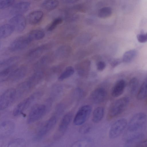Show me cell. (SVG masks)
Segmentation results:
<instances>
[{"instance_id": "obj_18", "label": "cell", "mask_w": 147, "mask_h": 147, "mask_svg": "<svg viewBox=\"0 0 147 147\" xmlns=\"http://www.w3.org/2000/svg\"><path fill=\"white\" fill-rule=\"evenodd\" d=\"M44 76L43 71H36L26 81L31 89L36 86L42 80Z\"/></svg>"}, {"instance_id": "obj_14", "label": "cell", "mask_w": 147, "mask_h": 147, "mask_svg": "<svg viewBox=\"0 0 147 147\" xmlns=\"http://www.w3.org/2000/svg\"><path fill=\"white\" fill-rule=\"evenodd\" d=\"M30 5V3L28 1L18 2L12 7L10 11V13L11 15L14 16L22 15L28 10Z\"/></svg>"}, {"instance_id": "obj_15", "label": "cell", "mask_w": 147, "mask_h": 147, "mask_svg": "<svg viewBox=\"0 0 147 147\" xmlns=\"http://www.w3.org/2000/svg\"><path fill=\"white\" fill-rule=\"evenodd\" d=\"M27 72V68L25 66H22L16 68L12 73L9 80L11 82H18L24 78Z\"/></svg>"}, {"instance_id": "obj_13", "label": "cell", "mask_w": 147, "mask_h": 147, "mask_svg": "<svg viewBox=\"0 0 147 147\" xmlns=\"http://www.w3.org/2000/svg\"><path fill=\"white\" fill-rule=\"evenodd\" d=\"M15 129V125L13 121H3L0 125V136L1 138L7 137L13 132Z\"/></svg>"}, {"instance_id": "obj_1", "label": "cell", "mask_w": 147, "mask_h": 147, "mask_svg": "<svg viewBox=\"0 0 147 147\" xmlns=\"http://www.w3.org/2000/svg\"><path fill=\"white\" fill-rule=\"evenodd\" d=\"M147 122L146 115L140 112L134 114L128 122L126 129L127 133L143 131Z\"/></svg>"}, {"instance_id": "obj_27", "label": "cell", "mask_w": 147, "mask_h": 147, "mask_svg": "<svg viewBox=\"0 0 147 147\" xmlns=\"http://www.w3.org/2000/svg\"><path fill=\"white\" fill-rule=\"evenodd\" d=\"M104 113V108L102 107H98L94 111L92 117V121L95 123L99 122L102 119Z\"/></svg>"}, {"instance_id": "obj_28", "label": "cell", "mask_w": 147, "mask_h": 147, "mask_svg": "<svg viewBox=\"0 0 147 147\" xmlns=\"http://www.w3.org/2000/svg\"><path fill=\"white\" fill-rule=\"evenodd\" d=\"M92 144V141L91 138H85L76 141L71 147H91Z\"/></svg>"}, {"instance_id": "obj_44", "label": "cell", "mask_w": 147, "mask_h": 147, "mask_svg": "<svg viewBox=\"0 0 147 147\" xmlns=\"http://www.w3.org/2000/svg\"><path fill=\"white\" fill-rule=\"evenodd\" d=\"M146 103H147V99H146Z\"/></svg>"}, {"instance_id": "obj_20", "label": "cell", "mask_w": 147, "mask_h": 147, "mask_svg": "<svg viewBox=\"0 0 147 147\" xmlns=\"http://www.w3.org/2000/svg\"><path fill=\"white\" fill-rule=\"evenodd\" d=\"M51 59L48 55L43 56L40 58L35 64L34 69L35 71H43L51 63Z\"/></svg>"}, {"instance_id": "obj_3", "label": "cell", "mask_w": 147, "mask_h": 147, "mask_svg": "<svg viewBox=\"0 0 147 147\" xmlns=\"http://www.w3.org/2000/svg\"><path fill=\"white\" fill-rule=\"evenodd\" d=\"M128 121L125 118L119 119L111 126L109 133V137L114 139L119 137L126 130Z\"/></svg>"}, {"instance_id": "obj_24", "label": "cell", "mask_w": 147, "mask_h": 147, "mask_svg": "<svg viewBox=\"0 0 147 147\" xmlns=\"http://www.w3.org/2000/svg\"><path fill=\"white\" fill-rule=\"evenodd\" d=\"M27 81L19 84L16 90V98L21 97L31 89Z\"/></svg>"}, {"instance_id": "obj_16", "label": "cell", "mask_w": 147, "mask_h": 147, "mask_svg": "<svg viewBox=\"0 0 147 147\" xmlns=\"http://www.w3.org/2000/svg\"><path fill=\"white\" fill-rule=\"evenodd\" d=\"M49 47L47 44L43 45L30 50L27 55V58L29 60L35 59L40 56Z\"/></svg>"}, {"instance_id": "obj_32", "label": "cell", "mask_w": 147, "mask_h": 147, "mask_svg": "<svg viewBox=\"0 0 147 147\" xmlns=\"http://www.w3.org/2000/svg\"><path fill=\"white\" fill-rule=\"evenodd\" d=\"M139 85V81L136 77L132 78L130 80L128 85L130 92L132 94H135L137 91Z\"/></svg>"}, {"instance_id": "obj_34", "label": "cell", "mask_w": 147, "mask_h": 147, "mask_svg": "<svg viewBox=\"0 0 147 147\" xmlns=\"http://www.w3.org/2000/svg\"><path fill=\"white\" fill-rule=\"evenodd\" d=\"M26 142L22 138L16 139L8 144L7 147H26Z\"/></svg>"}, {"instance_id": "obj_39", "label": "cell", "mask_w": 147, "mask_h": 147, "mask_svg": "<svg viewBox=\"0 0 147 147\" xmlns=\"http://www.w3.org/2000/svg\"><path fill=\"white\" fill-rule=\"evenodd\" d=\"M138 41L141 43H144L147 42V32H141L138 34L137 36Z\"/></svg>"}, {"instance_id": "obj_41", "label": "cell", "mask_w": 147, "mask_h": 147, "mask_svg": "<svg viewBox=\"0 0 147 147\" xmlns=\"http://www.w3.org/2000/svg\"><path fill=\"white\" fill-rule=\"evenodd\" d=\"M58 67L57 66L53 67L51 68L48 72V78H50L54 76L58 72Z\"/></svg>"}, {"instance_id": "obj_2", "label": "cell", "mask_w": 147, "mask_h": 147, "mask_svg": "<svg viewBox=\"0 0 147 147\" xmlns=\"http://www.w3.org/2000/svg\"><path fill=\"white\" fill-rule=\"evenodd\" d=\"M129 101V98L128 97L121 98L115 101L110 108L109 117L112 118L122 113L128 105Z\"/></svg>"}, {"instance_id": "obj_8", "label": "cell", "mask_w": 147, "mask_h": 147, "mask_svg": "<svg viewBox=\"0 0 147 147\" xmlns=\"http://www.w3.org/2000/svg\"><path fill=\"white\" fill-rule=\"evenodd\" d=\"M91 111V107L89 105H85L81 107L74 117V124L76 126L83 125L88 119Z\"/></svg>"}, {"instance_id": "obj_6", "label": "cell", "mask_w": 147, "mask_h": 147, "mask_svg": "<svg viewBox=\"0 0 147 147\" xmlns=\"http://www.w3.org/2000/svg\"><path fill=\"white\" fill-rule=\"evenodd\" d=\"M47 112L45 105L38 104L34 106L28 114L27 119V123L31 124L38 121Z\"/></svg>"}, {"instance_id": "obj_33", "label": "cell", "mask_w": 147, "mask_h": 147, "mask_svg": "<svg viewBox=\"0 0 147 147\" xmlns=\"http://www.w3.org/2000/svg\"><path fill=\"white\" fill-rule=\"evenodd\" d=\"M74 69L72 67H67L60 75L58 80L62 81L69 78L74 74Z\"/></svg>"}, {"instance_id": "obj_10", "label": "cell", "mask_w": 147, "mask_h": 147, "mask_svg": "<svg viewBox=\"0 0 147 147\" xmlns=\"http://www.w3.org/2000/svg\"><path fill=\"white\" fill-rule=\"evenodd\" d=\"M31 42L28 36L19 37L11 43L9 47V50L11 52L22 50L26 48Z\"/></svg>"}, {"instance_id": "obj_4", "label": "cell", "mask_w": 147, "mask_h": 147, "mask_svg": "<svg viewBox=\"0 0 147 147\" xmlns=\"http://www.w3.org/2000/svg\"><path fill=\"white\" fill-rule=\"evenodd\" d=\"M57 117L54 114L39 129L33 138L34 140L39 141L44 138L56 125Z\"/></svg>"}, {"instance_id": "obj_21", "label": "cell", "mask_w": 147, "mask_h": 147, "mask_svg": "<svg viewBox=\"0 0 147 147\" xmlns=\"http://www.w3.org/2000/svg\"><path fill=\"white\" fill-rule=\"evenodd\" d=\"M43 16L42 11L35 10L31 12L28 14L27 19L30 24L34 25L39 23L42 20Z\"/></svg>"}, {"instance_id": "obj_40", "label": "cell", "mask_w": 147, "mask_h": 147, "mask_svg": "<svg viewBox=\"0 0 147 147\" xmlns=\"http://www.w3.org/2000/svg\"><path fill=\"white\" fill-rule=\"evenodd\" d=\"M91 128V127L89 125H84L79 129V132L82 134H87L90 131Z\"/></svg>"}, {"instance_id": "obj_26", "label": "cell", "mask_w": 147, "mask_h": 147, "mask_svg": "<svg viewBox=\"0 0 147 147\" xmlns=\"http://www.w3.org/2000/svg\"><path fill=\"white\" fill-rule=\"evenodd\" d=\"M147 97V76L141 85L137 95L139 100H142Z\"/></svg>"}, {"instance_id": "obj_37", "label": "cell", "mask_w": 147, "mask_h": 147, "mask_svg": "<svg viewBox=\"0 0 147 147\" xmlns=\"http://www.w3.org/2000/svg\"><path fill=\"white\" fill-rule=\"evenodd\" d=\"M60 87L57 85H54L51 88L50 93V98L54 100L58 96L59 92Z\"/></svg>"}, {"instance_id": "obj_7", "label": "cell", "mask_w": 147, "mask_h": 147, "mask_svg": "<svg viewBox=\"0 0 147 147\" xmlns=\"http://www.w3.org/2000/svg\"><path fill=\"white\" fill-rule=\"evenodd\" d=\"M16 99V94L15 89L11 88L6 90L0 96V110L2 111L7 108Z\"/></svg>"}, {"instance_id": "obj_35", "label": "cell", "mask_w": 147, "mask_h": 147, "mask_svg": "<svg viewBox=\"0 0 147 147\" xmlns=\"http://www.w3.org/2000/svg\"><path fill=\"white\" fill-rule=\"evenodd\" d=\"M112 13L111 9L109 7H104L101 8L99 11L98 16L101 18H106L111 15Z\"/></svg>"}, {"instance_id": "obj_5", "label": "cell", "mask_w": 147, "mask_h": 147, "mask_svg": "<svg viewBox=\"0 0 147 147\" xmlns=\"http://www.w3.org/2000/svg\"><path fill=\"white\" fill-rule=\"evenodd\" d=\"M41 95L40 92H35L21 101L14 108L13 111V115L15 116L20 115L33 102L39 98Z\"/></svg>"}, {"instance_id": "obj_31", "label": "cell", "mask_w": 147, "mask_h": 147, "mask_svg": "<svg viewBox=\"0 0 147 147\" xmlns=\"http://www.w3.org/2000/svg\"><path fill=\"white\" fill-rule=\"evenodd\" d=\"M59 4V2L57 0H45L42 3L41 7L43 9L47 10H51L56 8Z\"/></svg>"}, {"instance_id": "obj_22", "label": "cell", "mask_w": 147, "mask_h": 147, "mask_svg": "<svg viewBox=\"0 0 147 147\" xmlns=\"http://www.w3.org/2000/svg\"><path fill=\"white\" fill-rule=\"evenodd\" d=\"M16 64L4 68L0 72V81L3 82L9 80L14 70L16 68Z\"/></svg>"}, {"instance_id": "obj_23", "label": "cell", "mask_w": 147, "mask_h": 147, "mask_svg": "<svg viewBox=\"0 0 147 147\" xmlns=\"http://www.w3.org/2000/svg\"><path fill=\"white\" fill-rule=\"evenodd\" d=\"M14 30L13 26L10 24H5L0 27V38L3 39L10 36Z\"/></svg>"}, {"instance_id": "obj_11", "label": "cell", "mask_w": 147, "mask_h": 147, "mask_svg": "<svg viewBox=\"0 0 147 147\" xmlns=\"http://www.w3.org/2000/svg\"><path fill=\"white\" fill-rule=\"evenodd\" d=\"M72 118V114L68 113L62 117L55 135V139L59 138L65 133L69 125Z\"/></svg>"}, {"instance_id": "obj_30", "label": "cell", "mask_w": 147, "mask_h": 147, "mask_svg": "<svg viewBox=\"0 0 147 147\" xmlns=\"http://www.w3.org/2000/svg\"><path fill=\"white\" fill-rule=\"evenodd\" d=\"M19 59L18 56H13L5 59L0 62V67L5 68L16 64Z\"/></svg>"}, {"instance_id": "obj_43", "label": "cell", "mask_w": 147, "mask_h": 147, "mask_svg": "<svg viewBox=\"0 0 147 147\" xmlns=\"http://www.w3.org/2000/svg\"><path fill=\"white\" fill-rule=\"evenodd\" d=\"M136 147H147V139L143 140Z\"/></svg>"}, {"instance_id": "obj_25", "label": "cell", "mask_w": 147, "mask_h": 147, "mask_svg": "<svg viewBox=\"0 0 147 147\" xmlns=\"http://www.w3.org/2000/svg\"><path fill=\"white\" fill-rule=\"evenodd\" d=\"M45 36V33L42 30L39 29L33 30L29 33L28 37L31 42L42 39Z\"/></svg>"}, {"instance_id": "obj_36", "label": "cell", "mask_w": 147, "mask_h": 147, "mask_svg": "<svg viewBox=\"0 0 147 147\" xmlns=\"http://www.w3.org/2000/svg\"><path fill=\"white\" fill-rule=\"evenodd\" d=\"M63 22L62 19L61 18H57L54 19L48 28L47 30L49 31L54 30L58 25L61 24Z\"/></svg>"}, {"instance_id": "obj_9", "label": "cell", "mask_w": 147, "mask_h": 147, "mask_svg": "<svg viewBox=\"0 0 147 147\" xmlns=\"http://www.w3.org/2000/svg\"><path fill=\"white\" fill-rule=\"evenodd\" d=\"M144 136L143 131L128 133L124 140V147H136Z\"/></svg>"}, {"instance_id": "obj_29", "label": "cell", "mask_w": 147, "mask_h": 147, "mask_svg": "<svg viewBox=\"0 0 147 147\" xmlns=\"http://www.w3.org/2000/svg\"><path fill=\"white\" fill-rule=\"evenodd\" d=\"M138 52L135 49H131L126 51L124 54L123 61L125 63H129L132 61L137 56Z\"/></svg>"}, {"instance_id": "obj_42", "label": "cell", "mask_w": 147, "mask_h": 147, "mask_svg": "<svg viewBox=\"0 0 147 147\" xmlns=\"http://www.w3.org/2000/svg\"><path fill=\"white\" fill-rule=\"evenodd\" d=\"M106 66L105 63L103 61H99L98 62L96 65L97 69L100 71L103 70Z\"/></svg>"}, {"instance_id": "obj_19", "label": "cell", "mask_w": 147, "mask_h": 147, "mask_svg": "<svg viewBox=\"0 0 147 147\" xmlns=\"http://www.w3.org/2000/svg\"><path fill=\"white\" fill-rule=\"evenodd\" d=\"M125 87V82L122 79L118 80L113 87L111 94L114 97H118L123 93Z\"/></svg>"}, {"instance_id": "obj_17", "label": "cell", "mask_w": 147, "mask_h": 147, "mask_svg": "<svg viewBox=\"0 0 147 147\" xmlns=\"http://www.w3.org/2000/svg\"><path fill=\"white\" fill-rule=\"evenodd\" d=\"M106 95V91L104 88H98L92 92L91 94V98L94 102L99 103L104 100Z\"/></svg>"}, {"instance_id": "obj_38", "label": "cell", "mask_w": 147, "mask_h": 147, "mask_svg": "<svg viewBox=\"0 0 147 147\" xmlns=\"http://www.w3.org/2000/svg\"><path fill=\"white\" fill-rule=\"evenodd\" d=\"M15 1L13 0H0V9H3L10 6L14 3Z\"/></svg>"}, {"instance_id": "obj_12", "label": "cell", "mask_w": 147, "mask_h": 147, "mask_svg": "<svg viewBox=\"0 0 147 147\" xmlns=\"http://www.w3.org/2000/svg\"><path fill=\"white\" fill-rule=\"evenodd\" d=\"M10 24L13 27L14 30L18 32L23 31L26 26V20L22 15L14 16L9 20Z\"/></svg>"}]
</instances>
